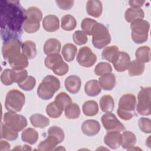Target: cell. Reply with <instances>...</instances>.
<instances>
[{
    "mask_svg": "<svg viewBox=\"0 0 151 151\" xmlns=\"http://www.w3.org/2000/svg\"><path fill=\"white\" fill-rule=\"evenodd\" d=\"M38 133L34 129L28 127L21 133V139L23 142L30 145L35 144L38 139Z\"/></svg>",
    "mask_w": 151,
    "mask_h": 151,
    "instance_id": "obj_28",
    "label": "cell"
},
{
    "mask_svg": "<svg viewBox=\"0 0 151 151\" xmlns=\"http://www.w3.org/2000/svg\"><path fill=\"white\" fill-rule=\"evenodd\" d=\"M135 56L137 61L146 63L150 61V48L149 47L144 45L139 47L135 52Z\"/></svg>",
    "mask_w": 151,
    "mask_h": 151,
    "instance_id": "obj_32",
    "label": "cell"
},
{
    "mask_svg": "<svg viewBox=\"0 0 151 151\" xmlns=\"http://www.w3.org/2000/svg\"><path fill=\"white\" fill-rule=\"evenodd\" d=\"M81 129L84 134L88 136H93L99 133L101 127L99 122L90 119L83 122Z\"/></svg>",
    "mask_w": 151,
    "mask_h": 151,
    "instance_id": "obj_15",
    "label": "cell"
},
{
    "mask_svg": "<svg viewBox=\"0 0 151 151\" xmlns=\"http://www.w3.org/2000/svg\"><path fill=\"white\" fill-rule=\"evenodd\" d=\"M119 48L116 45H110L106 47L101 52L102 58L107 60L109 62L111 63L114 57L119 52Z\"/></svg>",
    "mask_w": 151,
    "mask_h": 151,
    "instance_id": "obj_39",
    "label": "cell"
},
{
    "mask_svg": "<svg viewBox=\"0 0 151 151\" xmlns=\"http://www.w3.org/2000/svg\"><path fill=\"white\" fill-rule=\"evenodd\" d=\"M74 42L78 45H81L87 43L88 41L87 35L83 31H76L73 35Z\"/></svg>",
    "mask_w": 151,
    "mask_h": 151,
    "instance_id": "obj_46",
    "label": "cell"
},
{
    "mask_svg": "<svg viewBox=\"0 0 151 151\" xmlns=\"http://www.w3.org/2000/svg\"><path fill=\"white\" fill-rule=\"evenodd\" d=\"M98 81L101 88L104 90L110 91L115 87L116 77L114 74L108 73L100 76Z\"/></svg>",
    "mask_w": 151,
    "mask_h": 151,
    "instance_id": "obj_20",
    "label": "cell"
},
{
    "mask_svg": "<svg viewBox=\"0 0 151 151\" xmlns=\"http://www.w3.org/2000/svg\"><path fill=\"white\" fill-rule=\"evenodd\" d=\"M101 88L97 80H90L88 81L84 86V91L86 94L90 97L97 96L100 93Z\"/></svg>",
    "mask_w": 151,
    "mask_h": 151,
    "instance_id": "obj_24",
    "label": "cell"
},
{
    "mask_svg": "<svg viewBox=\"0 0 151 151\" xmlns=\"http://www.w3.org/2000/svg\"><path fill=\"white\" fill-rule=\"evenodd\" d=\"M60 81L56 77L48 75L39 84L37 90V95L42 100H50L60 89Z\"/></svg>",
    "mask_w": 151,
    "mask_h": 151,
    "instance_id": "obj_2",
    "label": "cell"
},
{
    "mask_svg": "<svg viewBox=\"0 0 151 151\" xmlns=\"http://www.w3.org/2000/svg\"><path fill=\"white\" fill-rule=\"evenodd\" d=\"M25 101V97L23 93L17 89L9 91L6 96L5 101V109L9 111H20Z\"/></svg>",
    "mask_w": 151,
    "mask_h": 151,
    "instance_id": "obj_7",
    "label": "cell"
},
{
    "mask_svg": "<svg viewBox=\"0 0 151 151\" xmlns=\"http://www.w3.org/2000/svg\"><path fill=\"white\" fill-rule=\"evenodd\" d=\"M42 19V13L37 7L31 6L26 10L25 19L23 24L24 30L29 34L39 30L40 21Z\"/></svg>",
    "mask_w": 151,
    "mask_h": 151,
    "instance_id": "obj_3",
    "label": "cell"
},
{
    "mask_svg": "<svg viewBox=\"0 0 151 151\" xmlns=\"http://www.w3.org/2000/svg\"><path fill=\"white\" fill-rule=\"evenodd\" d=\"M145 13L141 8L136 9L133 8H129L126 9L124 13V18L127 22H132L133 21L143 19Z\"/></svg>",
    "mask_w": 151,
    "mask_h": 151,
    "instance_id": "obj_26",
    "label": "cell"
},
{
    "mask_svg": "<svg viewBox=\"0 0 151 151\" xmlns=\"http://www.w3.org/2000/svg\"><path fill=\"white\" fill-rule=\"evenodd\" d=\"M77 21L75 18L70 14L64 15L61 20V28L65 31H70L76 28Z\"/></svg>",
    "mask_w": 151,
    "mask_h": 151,
    "instance_id": "obj_36",
    "label": "cell"
},
{
    "mask_svg": "<svg viewBox=\"0 0 151 151\" xmlns=\"http://www.w3.org/2000/svg\"><path fill=\"white\" fill-rule=\"evenodd\" d=\"M22 44L18 38H12L3 42L2 53L3 57L7 61L19 55Z\"/></svg>",
    "mask_w": 151,
    "mask_h": 151,
    "instance_id": "obj_9",
    "label": "cell"
},
{
    "mask_svg": "<svg viewBox=\"0 0 151 151\" xmlns=\"http://www.w3.org/2000/svg\"><path fill=\"white\" fill-rule=\"evenodd\" d=\"M101 121L104 129L107 131L121 132L125 130L124 126L117 119L116 116L110 113H106L101 116Z\"/></svg>",
    "mask_w": 151,
    "mask_h": 151,
    "instance_id": "obj_12",
    "label": "cell"
},
{
    "mask_svg": "<svg viewBox=\"0 0 151 151\" xmlns=\"http://www.w3.org/2000/svg\"><path fill=\"white\" fill-rule=\"evenodd\" d=\"M54 101L63 110L67 106L68 104L72 103L71 98L70 96L65 92H60L58 93L55 98Z\"/></svg>",
    "mask_w": 151,
    "mask_h": 151,
    "instance_id": "obj_40",
    "label": "cell"
},
{
    "mask_svg": "<svg viewBox=\"0 0 151 151\" xmlns=\"http://www.w3.org/2000/svg\"><path fill=\"white\" fill-rule=\"evenodd\" d=\"M151 88L150 87L141 88L137 95L138 103L136 106L139 114L143 116H149L151 114L150 107Z\"/></svg>",
    "mask_w": 151,
    "mask_h": 151,
    "instance_id": "obj_8",
    "label": "cell"
},
{
    "mask_svg": "<svg viewBox=\"0 0 151 151\" xmlns=\"http://www.w3.org/2000/svg\"><path fill=\"white\" fill-rule=\"evenodd\" d=\"M86 11L89 15L94 18L100 17L103 12L101 2L97 0L88 1L86 3Z\"/></svg>",
    "mask_w": 151,
    "mask_h": 151,
    "instance_id": "obj_19",
    "label": "cell"
},
{
    "mask_svg": "<svg viewBox=\"0 0 151 151\" xmlns=\"http://www.w3.org/2000/svg\"><path fill=\"white\" fill-rule=\"evenodd\" d=\"M66 90L71 94L77 93L81 87V78L76 75H71L67 77L64 81Z\"/></svg>",
    "mask_w": 151,
    "mask_h": 151,
    "instance_id": "obj_17",
    "label": "cell"
},
{
    "mask_svg": "<svg viewBox=\"0 0 151 151\" xmlns=\"http://www.w3.org/2000/svg\"><path fill=\"white\" fill-rule=\"evenodd\" d=\"M80 109L76 103H71L64 109L65 116L68 119H76L80 116Z\"/></svg>",
    "mask_w": 151,
    "mask_h": 151,
    "instance_id": "obj_37",
    "label": "cell"
},
{
    "mask_svg": "<svg viewBox=\"0 0 151 151\" xmlns=\"http://www.w3.org/2000/svg\"><path fill=\"white\" fill-rule=\"evenodd\" d=\"M63 109L60 107L54 101L50 103L46 107V113L47 115L53 119H57L61 116Z\"/></svg>",
    "mask_w": 151,
    "mask_h": 151,
    "instance_id": "obj_38",
    "label": "cell"
},
{
    "mask_svg": "<svg viewBox=\"0 0 151 151\" xmlns=\"http://www.w3.org/2000/svg\"><path fill=\"white\" fill-rule=\"evenodd\" d=\"M22 52L28 59L31 60L34 58L37 55V50L36 45L34 42L28 40L22 43Z\"/></svg>",
    "mask_w": 151,
    "mask_h": 151,
    "instance_id": "obj_23",
    "label": "cell"
},
{
    "mask_svg": "<svg viewBox=\"0 0 151 151\" xmlns=\"http://www.w3.org/2000/svg\"><path fill=\"white\" fill-rule=\"evenodd\" d=\"M61 47V43L59 40L55 38H50L45 41L43 50L45 54L48 55L54 53H59Z\"/></svg>",
    "mask_w": 151,
    "mask_h": 151,
    "instance_id": "obj_21",
    "label": "cell"
},
{
    "mask_svg": "<svg viewBox=\"0 0 151 151\" xmlns=\"http://www.w3.org/2000/svg\"><path fill=\"white\" fill-rule=\"evenodd\" d=\"M77 61L82 67H91L97 61L96 55L87 46L80 48L77 55Z\"/></svg>",
    "mask_w": 151,
    "mask_h": 151,
    "instance_id": "obj_11",
    "label": "cell"
},
{
    "mask_svg": "<svg viewBox=\"0 0 151 151\" xmlns=\"http://www.w3.org/2000/svg\"><path fill=\"white\" fill-rule=\"evenodd\" d=\"M57 5L63 10L70 9L74 3V1H55Z\"/></svg>",
    "mask_w": 151,
    "mask_h": 151,
    "instance_id": "obj_49",
    "label": "cell"
},
{
    "mask_svg": "<svg viewBox=\"0 0 151 151\" xmlns=\"http://www.w3.org/2000/svg\"><path fill=\"white\" fill-rule=\"evenodd\" d=\"M91 35H92V44L97 49L106 47L110 43L111 36L107 28L101 23L97 22L93 27Z\"/></svg>",
    "mask_w": 151,
    "mask_h": 151,
    "instance_id": "obj_5",
    "label": "cell"
},
{
    "mask_svg": "<svg viewBox=\"0 0 151 151\" xmlns=\"http://www.w3.org/2000/svg\"><path fill=\"white\" fill-rule=\"evenodd\" d=\"M83 113L86 116H94L99 112V106L94 100H88L85 101L82 107Z\"/></svg>",
    "mask_w": 151,
    "mask_h": 151,
    "instance_id": "obj_33",
    "label": "cell"
},
{
    "mask_svg": "<svg viewBox=\"0 0 151 151\" xmlns=\"http://www.w3.org/2000/svg\"><path fill=\"white\" fill-rule=\"evenodd\" d=\"M35 84V78L31 76H28V77L23 81L18 84V86L21 89L25 91H31L34 88Z\"/></svg>",
    "mask_w": 151,
    "mask_h": 151,
    "instance_id": "obj_43",
    "label": "cell"
},
{
    "mask_svg": "<svg viewBox=\"0 0 151 151\" xmlns=\"http://www.w3.org/2000/svg\"><path fill=\"white\" fill-rule=\"evenodd\" d=\"M47 68L52 70L54 73L59 76H63L68 71V65L65 63L59 53H54L47 55L44 60Z\"/></svg>",
    "mask_w": 151,
    "mask_h": 151,
    "instance_id": "obj_6",
    "label": "cell"
},
{
    "mask_svg": "<svg viewBox=\"0 0 151 151\" xmlns=\"http://www.w3.org/2000/svg\"><path fill=\"white\" fill-rule=\"evenodd\" d=\"M1 35L4 42L22 34L26 10L18 1H1Z\"/></svg>",
    "mask_w": 151,
    "mask_h": 151,
    "instance_id": "obj_1",
    "label": "cell"
},
{
    "mask_svg": "<svg viewBox=\"0 0 151 151\" xmlns=\"http://www.w3.org/2000/svg\"><path fill=\"white\" fill-rule=\"evenodd\" d=\"M29 120L34 127L44 129L50 124L48 118L41 114H34L31 116Z\"/></svg>",
    "mask_w": 151,
    "mask_h": 151,
    "instance_id": "obj_29",
    "label": "cell"
},
{
    "mask_svg": "<svg viewBox=\"0 0 151 151\" xmlns=\"http://www.w3.org/2000/svg\"><path fill=\"white\" fill-rule=\"evenodd\" d=\"M122 134L118 131H110L104 137L105 144L111 149H116L121 146Z\"/></svg>",
    "mask_w": 151,
    "mask_h": 151,
    "instance_id": "obj_16",
    "label": "cell"
},
{
    "mask_svg": "<svg viewBox=\"0 0 151 151\" xmlns=\"http://www.w3.org/2000/svg\"><path fill=\"white\" fill-rule=\"evenodd\" d=\"M100 107L104 113L111 112L114 108V101L111 96L107 94L103 96L100 100Z\"/></svg>",
    "mask_w": 151,
    "mask_h": 151,
    "instance_id": "obj_31",
    "label": "cell"
},
{
    "mask_svg": "<svg viewBox=\"0 0 151 151\" xmlns=\"http://www.w3.org/2000/svg\"><path fill=\"white\" fill-rule=\"evenodd\" d=\"M11 76L14 83L19 84L28 77V73L25 69L12 68Z\"/></svg>",
    "mask_w": 151,
    "mask_h": 151,
    "instance_id": "obj_41",
    "label": "cell"
},
{
    "mask_svg": "<svg viewBox=\"0 0 151 151\" xmlns=\"http://www.w3.org/2000/svg\"><path fill=\"white\" fill-rule=\"evenodd\" d=\"M43 28L47 32H52L57 31L60 27L58 18L54 15H48L42 20Z\"/></svg>",
    "mask_w": 151,
    "mask_h": 151,
    "instance_id": "obj_18",
    "label": "cell"
},
{
    "mask_svg": "<svg viewBox=\"0 0 151 151\" xmlns=\"http://www.w3.org/2000/svg\"><path fill=\"white\" fill-rule=\"evenodd\" d=\"M48 135H51L57 139L59 143H61L65 137V134L63 130L57 126L50 127L48 130Z\"/></svg>",
    "mask_w": 151,
    "mask_h": 151,
    "instance_id": "obj_44",
    "label": "cell"
},
{
    "mask_svg": "<svg viewBox=\"0 0 151 151\" xmlns=\"http://www.w3.org/2000/svg\"><path fill=\"white\" fill-rule=\"evenodd\" d=\"M117 114L120 118H121L124 120H129L132 119L134 116V113H129L127 112H124L118 109L117 110Z\"/></svg>",
    "mask_w": 151,
    "mask_h": 151,
    "instance_id": "obj_50",
    "label": "cell"
},
{
    "mask_svg": "<svg viewBox=\"0 0 151 151\" xmlns=\"http://www.w3.org/2000/svg\"><path fill=\"white\" fill-rule=\"evenodd\" d=\"M136 142V135L130 131H124L122 134L121 146L123 149L130 150Z\"/></svg>",
    "mask_w": 151,
    "mask_h": 151,
    "instance_id": "obj_22",
    "label": "cell"
},
{
    "mask_svg": "<svg viewBox=\"0 0 151 151\" xmlns=\"http://www.w3.org/2000/svg\"><path fill=\"white\" fill-rule=\"evenodd\" d=\"M111 71L112 67L111 65L107 62H100L98 63L94 68L95 74L99 76L111 73Z\"/></svg>",
    "mask_w": 151,
    "mask_h": 151,
    "instance_id": "obj_42",
    "label": "cell"
},
{
    "mask_svg": "<svg viewBox=\"0 0 151 151\" xmlns=\"http://www.w3.org/2000/svg\"><path fill=\"white\" fill-rule=\"evenodd\" d=\"M8 62L12 68L15 69H24L27 67L29 64L28 59L22 54V52Z\"/></svg>",
    "mask_w": 151,
    "mask_h": 151,
    "instance_id": "obj_30",
    "label": "cell"
},
{
    "mask_svg": "<svg viewBox=\"0 0 151 151\" xmlns=\"http://www.w3.org/2000/svg\"><path fill=\"white\" fill-rule=\"evenodd\" d=\"M136 99L134 94L127 93L123 94L119 101L118 110L129 113H134Z\"/></svg>",
    "mask_w": 151,
    "mask_h": 151,
    "instance_id": "obj_13",
    "label": "cell"
},
{
    "mask_svg": "<svg viewBox=\"0 0 151 151\" xmlns=\"http://www.w3.org/2000/svg\"><path fill=\"white\" fill-rule=\"evenodd\" d=\"M145 3V1H138V0H131L129 1V4L133 8L139 9L140 8L143 4Z\"/></svg>",
    "mask_w": 151,
    "mask_h": 151,
    "instance_id": "obj_51",
    "label": "cell"
},
{
    "mask_svg": "<svg viewBox=\"0 0 151 151\" xmlns=\"http://www.w3.org/2000/svg\"><path fill=\"white\" fill-rule=\"evenodd\" d=\"M97 22L90 18H86L83 19L81 22V28L83 31L87 35H91V30L94 27V25Z\"/></svg>",
    "mask_w": 151,
    "mask_h": 151,
    "instance_id": "obj_45",
    "label": "cell"
},
{
    "mask_svg": "<svg viewBox=\"0 0 151 151\" xmlns=\"http://www.w3.org/2000/svg\"><path fill=\"white\" fill-rule=\"evenodd\" d=\"M111 63L117 71L124 72L127 70L129 67L130 57L127 52L119 51Z\"/></svg>",
    "mask_w": 151,
    "mask_h": 151,
    "instance_id": "obj_14",
    "label": "cell"
},
{
    "mask_svg": "<svg viewBox=\"0 0 151 151\" xmlns=\"http://www.w3.org/2000/svg\"><path fill=\"white\" fill-rule=\"evenodd\" d=\"M4 123L11 127L12 129L19 132L22 130L27 126V120L26 118L16 112L9 111L5 113L3 117Z\"/></svg>",
    "mask_w": 151,
    "mask_h": 151,
    "instance_id": "obj_10",
    "label": "cell"
},
{
    "mask_svg": "<svg viewBox=\"0 0 151 151\" xmlns=\"http://www.w3.org/2000/svg\"><path fill=\"white\" fill-rule=\"evenodd\" d=\"M10 149V145L6 141L1 140L0 143V150H7Z\"/></svg>",
    "mask_w": 151,
    "mask_h": 151,
    "instance_id": "obj_52",
    "label": "cell"
},
{
    "mask_svg": "<svg viewBox=\"0 0 151 151\" xmlns=\"http://www.w3.org/2000/svg\"><path fill=\"white\" fill-rule=\"evenodd\" d=\"M145 65L144 63H142L137 60L130 61L129 67L128 68L129 74L131 77H136L142 75L145 70Z\"/></svg>",
    "mask_w": 151,
    "mask_h": 151,
    "instance_id": "obj_34",
    "label": "cell"
},
{
    "mask_svg": "<svg viewBox=\"0 0 151 151\" xmlns=\"http://www.w3.org/2000/svg\"><path fill=\"white\" fill-rule=\"evenodd\" d=\"M140 130L145 133H150L151 132V120L146 117H141L138 122Z\"/></svg>",
    "mask_w": 151,
    "mask_h": 151,
    "instance_id": "obj_47",
    "label": "cell"
},
{
    "mask_svg": "<svg viewBox=\"0 0 151 151\" xmlns=\"http://www.w3.org/2000/svg\"><path fill=\"white\" fill-rule=\"evenodd\" d=\"M150 24L143 19H137L130 22L131 37L136 44L145 42L148 39Z\"/></svg>",
    "mask_w": 151,
    "mask_h": 151,
    "instance_id": "obj_4",
    "label": "cell"
},
{
    "mask_svg": "<svg viewBox=\"0 0 151 151\" xmlns=\"http://www.w3.org/2000/svg\"><path fill=\"white\" fill-rule=\"evenodd\" d=\"M77 51V48L75 45L71 43H67L63 46L61 54L65 61L71 62L74 60Z\"/></svg>",
    "mask_w": 151,
    "mask_h": 151,
    "instance_id": "obj_27",
    "label": "cell"
},
{
    "mask_svg": "<svg viewBox=\"0 0 151 151\" xmlns=\"http://www.w3.org/2000/svg\"><path fill=\"white\" fill-rule=\"evenodd\" d=\"M59 142L56 137L51 135H48L46 139L41 141L38 145V149L42 151H49L54 150V148L59 144Z\"/></svg>",
    "mask_w": 151,
    "mask_h": 151,
    "instance_id": "obj_25",
    "label": "cell"
},
{
    "mask_svg": "<svg viewBox=\"0 0 151 151\" xmlns=\"http://www.w3.org/2000/svg\"><path fill=\"white\" fill-rule=\"evenodd\" d=\"M1 81L5 86H10L14 83L11 76V69L4 70L1 75Z\"/></svg>",
    "mask_w": 151,
    "mask_h": 151,
    "instance_id": "obj_48",
    "label": "cell"
},
{
    "mask_svg": "<svg viewBox=\"0 0 151 151\" xmlns=\"http://www.w3.org/2000/svg\"><path fill=\"white\" fill-rule=\"evenodd\" d=\"M18 136V132L12 129L4 123H1V139H4L7 140L13 141L17 139Z\"/></svg>",
    "mask_w": 151,
    "mask_h": 151,
    "instance_id": "obj_35",
    "label": "cell"
}]
</instances>
